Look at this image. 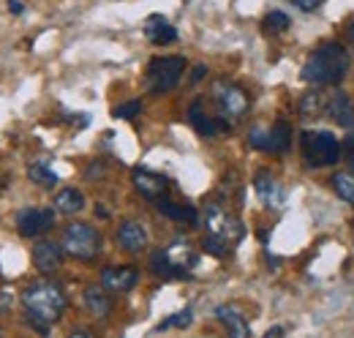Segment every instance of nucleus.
<instances>
[{
	"instance_id": "6",
	"label": "nucleus",
	"mask_w": 354,
	"mask_h": 338,
	"mask_svg": "<svg viewBox=\"0 0 354 338\" xmlns=\"http://www.w3.org/2000/svg\"><path fill=\"white\" fill-rule=\"evenodd\" d=\"M205 224H207V235L221 238L223 243H229V246H237L243 240V235H245L243 221L237 215H232L226 208H221L218 202H207V208H205Z\"/></svg>"
},
{
	"instance_id": "26",
	"label": "nucleus",
	"mask_w": 354,
	"mask_h": 338,
	"mask_svg": "<svg viewBox=\"0 0 354 338\" xmlns=\"http://www.w3.org/2000/svg\"><path fill=\"white\" fill-rule=\"evenodd\" d=\"M191 319H194V311L191 308H183V311H177L172 317H167L164 322H158V333H164V330H169V328H188L191 325Z\"/></svg>"
},
{
	"instance_id": "37",
	"label": "nucleus",
	"mask_w": 354,
	"mask_h": 338,
	"mask_svg": "<svg viewBox=\"0 0 354 338\" xmlns=\"http://www.w3.org/2000/svg\"><path fill=\"white\" fill-rule=\"evenodd\" d=\"M68 338H93V336H90L88 330H74V333H71Z\"/></svg>"
},
{
	"instance_id": "4",
	"label": "nucleus",
	"mask_w": 354,
	"mask_h": 338,
	"mask_svg": "<svg viewBox=\"0 0 354 338\" xmlns=\"http://www.w3.org/2000/svg\"><path fill=\"white\" fill-rule=\"evenodd\" d=\"M300 148L310 167H330L341 159V145L330 131H303Z\"/></svg>"
},
{
	"instance_id": "27",
	"label": "nucleus",
	"mask_w": 354,
	"mask_h": 338,
	"mask_svg": "<svg viewBox=\"0 0 354 338\" xmlns=\"http://www.w3.org/2000/svg\"><path fill=\"white\" fill-rule=\"evenodd\" d=\"M262 25H265V33H283L289 28V17L283 11H270L262 19Z\"/></svg>"
},
{
	"instance_id": "14",
	"label": "nucleus",
	"mask_w": 354,
	"mask_h": 338,
	"mask_svg": "<svg viewBox=\"0 0 354 338\" xmlns=\"http://www.w3.org/2000/svg\"><path fill=\"white\" fill-rule=\"evenodd\" d=\"M33 265L41 273H55L63 265V246L52 243V240H39L33 246Z\"/></svg>"
},
{
	"instance_id": "31",
	"label": "nucleus",
	"mask_w": 354,
	"mask_h": 338,
	"mask_svg": "<svg viewBox=\"0 0 354 338\" xmlns=\"http://www.w3.org/2000/svg\"><path fill=\"white\" fill-rule=\"evenodd\" d=\"M292 3H295L300 11H316V8L322 6V0H292Z\"/></svg>"
},
{
	"instance_id": "23",
	"label": "nucleus",
	"mask_w": 354,
	"mask_h": 338,
	"mask_svg": "<svg viewBox=\"0 0 354 338\" xmlns=\"http://www.w3.org/2000/svg\"><path fill=\"white\" fill-rule=\"evenodd\" d=\"M327 109V93L324 90H308L303 98H300V112L306 118H313V115H322Z\"/></svg>"
},
{
	"instance_id": "29",
	"label": "nucleus",
	"mask_w": 354,
	"mask_h": 338,
	"mask_svg": "<svg viewBox=\"0 0 354 338\" xmlns=\"http://www.w3.org/2000/svg\"><path fill=\"white\" fill-rule=\"evenodd\" d=\"M202 249H205L207 254H213V256H226L232 246H229V243H223L221 238H216V235H207V238L202 240Z\"/></svg>"
},
{
	"instance_id": "2",
	"label": "nucleus",
	"mask_w": 354,
	"mask_h": 338,
	"mask_svg": "<svg viewBox=\"0 0 354 338\" xmlns=\"http://www.w3.org/2000/svg\"><path fill=\"white\" fill-rule=\"evenodd\" d=\"M349 71V55L341 44L324 42L308 55L303 66V80L310 84H338Z\"/></svg>"
},
{
	"instance_id": "8",
	"label": "nucleus",
	"mask_w": 354,
	"mask_h": 338,
	"mask_svg": "<svg viewBox=\"0 0 354 338\" xmlns=\"http://www.w3.org/2000/svg\"><path fill=\"white\" fill-rule=\"evenodd\" d=\"M55 224V211L52 208H25L17 213V232L22 238H39Z\"/></svg>"
},
{
	"instance_id": "10",
	"label": "nucleus",
	"mask_w": 354,
	"mask_h": 338,
	"mask_svg": "<svg viewBox=\"0 0 354 338\" xmlns=\"http://www.w3.org/2000/svg\"><path fill=\"white\" fill-rule=\"evenodd\" d=\"M188 121H191V126L196 128L202 136H218V134H223V131L229 128V121H226V118H213V115L205 112V101H202V98H196V101L188 107Z\"/></svg>"
},
{
	"instance_id": "7",
	"label": "nucleus",
	"mask_w": 354,
	"mask_h": 338,
	"mask_svg": "<svg viewBox=\"0 0 354 338\" xmlns=\"http://www.w3.org/2000/svg\"><path fill=\"white\" fill-rule=\"evenodd\" d=\"M216 101H218L221 115L226 121H240L248 112V96L237 84H216Z\"/></svg>"
},
{
	"instance_id": "19",
	"label": "nucleus",
	"mask_w": 354,
	"mask_h": 338,
	"mask_svg": "<svg viewBox=\"0 0 354 338\" xmlns=\"http://www.w3.org/2000/svg\"><path fill=\"white\" fill-rule=\"evenodd\" d=\"M292 148V126L286 121H275L267 128V153H286Z\"/></svg>"
},
{
	"instance_id": "25",
	"label": "nucleus",
	"mask_w": 354,
	"mask_h": 338,
	"mask_svg": "<svg viewBox=\"0 0 354 338\" xmlns=\"http://www.w3.org/2000/svg\"><path fill=\"white\" fill-rule=\"evenodd\" d=\"M28 177H30L33 183L44 186V188H52V186H57V175H55V172H52L49 167H46L44 161H36V164H30V167H28Z\"/></svg>"
},
{
	"instance_id": "17",
	"label": "nucleus",
	"mask_w": 354,
	"mask_h": 338,
	"mask_svg": "<svg viewBox=\"0 0 354 338\" xmlns=\"http://www.w3.org/2000/svg\"><path fill=\"white\" fill-rule=\"evenodd\" d=\"M216 317L221 319V325L226 328V336L229 338H251V328H248L245 317L234 305H218Z\"/></svg>"
},
{
	"instance_id": "5",
	"label": "nucleus",
	"mask_w": 354,
	"mask_h": 338,
	"mask_svg": "<svg viewBox=\"0 0 354 338\" xmlns=\"http://www.w3.org/2000/svg\"><path fill=\"white\" fill-rule=\"evenodd\" d=\"M60 246L74 259H93L95 254L101 251V235L85 221H74V224L66 226Z\"/></svg>"
},
{
	"instance_id": "18",
	"label": "nucleus",
	"mask_w": 354,
	"mask_h": 338,
	"mask_svg": "<svg viewBox=\"0 0 354 338\" xmlns=\"http://www.w3.org/2000/svg\"><path fill=\"white\" fill-rule=\"evenodd\" d=\"M145 36H147L153 44H158V46H161V44L175 42L177 30L167 17H161V14H150V17L145 19Z\"/></svg>"
},
{
	"instance_id": "9",
	"label": "nucleus",
	"mask_w": 354,
	"mask_h": 338,
	"mask_svg": "<svg viewBox=\"0 0 354 338\" xmlns=\"http://www.w3.org/2000/svg\"><path fill=\"white\" fill-rule=\"evenodd\" d=\"M131 180H133V186H136V191H139L145 199H150V202H158V199L167 194V188H169V180H167L164 175L150 172V169H145V167L133 169Z\"/></svg>"
},
{
	"instance_id": "36",
	"label": "nucleus",
	"mask_w": 354,
	"mask_h": 338,
	"mask_svg": "<svg viewBox=\"0 0 354 338\" xmlns=\"http://www.w3.org/2000/svg\"><path fill=\"white\" fill-rule=\"evenodd\" d=\"M8 8H11V14H22V3L19 0H8Z\"/></svg>"
},
{
	"instance_id": "3",
	"label": "nucleus",
	"mask_w": 354,
	"mask_h": 338,
	"mask_svg": "<svg viewBox=\"0 0 354 338\" xmlns=\"http://www.w3.org/2000/svg\"><path fill=\"white\" fill-rule=\"evenodd\" d=\"M183 71H185V57L183 55L153 57L147 63V71H145V87L150 93H167V90H172L180 82Z\"/></svg>"
},
{
	"instance_id": "12",
	"label": "nucleus",
	"mask_w": 354,
	"mask_h": 338,
	"mask_svg": "<svg viewBox=\"0 0 354 338\" xmlns=\"http://www.w3.org/2000/svg\"><path fill=\"white\" fill-rule=\"evenodd\" d=\"M150 270L158 278H188V267H183L169 254V249H158L150 254Z\"/></svg>"
},
{
	"instance_id": "34",
	"label": "nucleus",
	"mask_w": 354,
	"mask_h": 338,
	"mask_svg": "<svg viewBox=\"0 0 354 338\" xmlns=\"http://www.w3.org/2000/svg\"><path fill=\"white\" fill-rule=\"evenodd\" d=\"M262 338H283V328H281V325H275V328H270Z\"/></svg>"
},
{
	"instance_id": "13",
	"label": "nucleus",
	"mask_w": 354,
	"mask_h": 338,
	"mask_svg": "<svg viewBox=\"0 0 354 338\" xmlns=\"http://www.w3.org/2000/svg\"><path fill=\"white\" fill-rule=\"evenodd\" d=\"M324 112H327L341 128H354V104L346 93H341V90L330 93V96H327V109H324Z\"/></svg>"
},
{
	"instance_id": "16",
	"label": "nucleus",
	"mask_w": 354,
	"mask_h": 338,
	"mask_svg": "<svg viewBox=\"0 0 354 338\" xmlns=\"http://www.w3.org/2000/svg\"><path fill=\"white\" fill-rule=\"evenodd\" d=\"M118 243L129 254H139L147 246V229L139 221H123L118 229Z\"/></svg>"
},
{
	"instance_id": "15",
	"label": "nucleus",
	"mask_w": 354,
	"mask_h": 338,
	"mask_svg": "<svg viewBox=\"0 0 354 338\" xmlns=\"http://www.w3.org/2000/svg\"><path fill=\"white\" fill-rule=\"evenodd\" d=\"M254 188H257V194H259V199L265 202L267 208H281L283 205V188L278 186V180L262 169V172H257V177H254Z\"/></svg>"
},
{
	"instance_id": "33",
	"label": "nucleus",
	"mask_w": 354,
	"mask_h": 338,
	"mask_svg": "<svg viewBox=\"0 0 354 338\" xmlns=\"http://www.w3.org/2000/svg\"><path fill=\"white\" fill-rule=\"evenodd\" d=\"M207 74V66L205 63H199V66H194V74H191V82H199L202 77Z\"/></svg>"
},
{
	"instance_id": "20",
	"label": "nucleus",
	"mask_w": 354,
	"mask_h": 338,
	"mask_svg": "<svg viewBox=\"0 0 354 338\" xmlns=\"http://www.w3.org/2000/svg\"><path fill=\"white\" fill-rule=\"evenodd\" d=\"M156 208L164 213V215L180 221V224H188V226H196V224H199V213H196L194 205H177L172 199H164V197H161V199L156 202Z\"/></svg>"
},
{
	"instance_id": "35",
	"label": "nucleus",
	"mask_w": 354,
	"mask_h": 338,
	"mask_svg": "<svg viewBox=\"0 0 354 338\" xmlns=\"http://www.w3.org/2000/svg\"><path fill=\"white\" fill-rule=\"evenodd\" d=\"M346 42H349V46L354 49V22L346 25Z\"/></svg>"
},
{
	"instance_id": "32",
	"label": "nucleus",
	"mask_w": 354,
	"mask_h": 338,
	"mask_svg": "<svg viewBox=\"0 0 354 338\" xmlns=\"http://www.w3.org/2000/svg\"><path fill=\"white\" fill-rule=\"evenodd\" d=\"M11 303H14V297H11V292L0 290V314H6V311L11 308Z\"/></svg>"
},
{
	"instance_id": "28",
	"label": "nucleus",
	"mask_w": 354,
	"mask_h": 338,
	"mask_svg": "<svg viewBox=\"0 0 354 338\" xmlns=\"http://www.w3.org/2000/svg\"><path fill=\"white\" fill-rule=\"evenodd\" d=\"M139 112H142V101L133 98V101H126V104H118V107L112 109V118H118V121H131Z\"/></svg>"
},
{
	"instance_id": "22",
	"label": "nucleus",
	"mask_w": 354,
	"mask_h": 338,
	"mask_svg": "<svg viewBox=\"0 0 354 338\" xmlns=\"http://www.w3.org/2000/svg\"><path fill=\"white\" fill-rule=\"evenodd\" d=\"M55 208L60 213H66V215H74V213H80L85 208V197H82V191H77V188H63V191H57V197H55Z\"/></svg>"
},
{
	"instance_id": "1",
	"label": "nucleus",
	"mask_w": 354,
	"mask_h": 338,
	"mask_svg": "<svg viewBox=\"0 0 354 338\" xmlns=\"http://www.w3.org/2000/svg\"><path fill=\"white\" fill-rule=\"evenodd\" d=\"M22 308L28 314V322L41 333L49 336V328L63 317L66 311V295L52 281H33L22 292Z\"/></svg>"
},
{
	"instance_id": "11",
	"label": "nucleus",
	"mask_w": 354,
	"mask_h": 338,
	"mask_svg": "<svg viewBox=\"0 0 354 338\" xmlns=\"http://www.w3.org/2000/svg\"><path fill=\"white\" fill-rule=\"evenodd\" d=\"M136 281H139L136 267H104L101 273V287H106L109 292H131Z\"/></svg>"
},
{
	"instance_id": "24",
	"label": "nucleus",
	"mask_w": 354,
	"mask_h": 338,
	"mask_svg": "<svg viewBox=\"0 0 354 338\" xmlns=\"http://www.w3.org/2000/svg\"><path fill=\"white\" fill-rule=\"evenodd\" d=\"M333 188L341 199H346L349 205H354V175L352 172H335L333 175Z\"/></svg>"
},
{
	"instance_id": "30",
	"label": "nucleus",
	"mask_w": 354,
	"mask_h": 338,
	"mask_svg": "<svg viewBox=\"0 0 354 338\" xmlns=\"http://www.w3.org/2000/svg\"><path fill=\"white\" fill-rule=\"evenodd\" d=\"M341 153H344V161H346V167L354 172V131L344 139V145H341Z\"/></svg>"
},
{
	"instance_id": "21",
	"label": "nucleus",
	"mask_w": 354,
	"mask_h": 338,
	"mask_svg": "<svg viewBox=\"0 0 354 338\" xmlns=\"http://www.w3.org/2000/svg\"><path fill=\"white\" fill-rule=\"evenodd\" d=\"M85 308L93 317H106L112 311V297L106 295V287H88L85 290Z\"/></svg>"
}]
</instances>
